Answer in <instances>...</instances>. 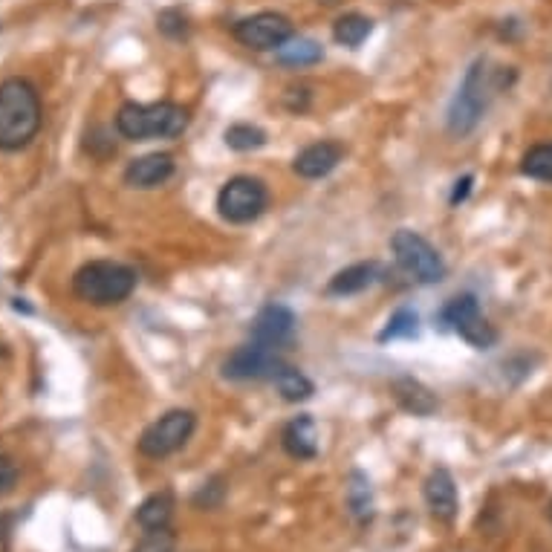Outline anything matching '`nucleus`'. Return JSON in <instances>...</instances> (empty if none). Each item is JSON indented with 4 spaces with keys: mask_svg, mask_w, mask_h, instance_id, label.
Listing matches in <instances>:
<instances>
[{
    "mask_svg": "<svg viewBox=\"0 0 552 552\" xmlns=\"http://www.w3.org/2000/svg\"><path fill=\"white\" fill-rule=\"evenodd\" d=\"M41 128V99L27 79L0 84V148L21 151Z\"/></svg>",
    "mask_w": 552,
    "mask_h": 552,
    "instance_id": "obj_1",
    "label": "nucleus"
},
{
    "mask_svg": "<svg viewBox=\"0 0 552 552\" xmlns=\"http://www.w3.org/2000/svg\"><path fill=\"white\" fill-rule=\"evenodd\" d=\"M191 116L188 110L174 102H154V105H128L119 107L116 113V131L125 139L145 142V139H174L188 128Z\"/></svg>",
    "mask_w": 552,
    "mask_h": 552,
    "instance_id": "obj_2",
    "label": "nucleus"
},
{
    "mask_svg": "<svg viewBox=\"0 0 552 552\" xmlns=\"http://www.w3.org/2000/svg\"><path fill=\"white\" fill-rule=\"evenodd\" d=\"M500 81L492 79V70H489V61L486 58H477L463 84L457 87L451 105H448V131L451 136H469V133L480 125L486 107L492 102V93L498 90Z\"/></svg>",
    "mask_w": 552,
    "mask_h": 552,
    "instance_id": "obj_3",
    "label": "nucleus"
},
{
    "mask_svg": "<svg viewBox=\"0 0 552 552\" xmlns=\"http://www.w3.org/2000/svg\"><path fill=\"white\" fill-rule=\"evenodd\" d=\"M136 290V272L116 261H90L73 278V292L93 307L122 304Z\"/></svg>",
    "mask_w": 552,
    "mask_h": 552,
    "instance_id": "obj_4",
    "label": "nucleus"
},
{
    "mask_svg": "<svg viewBox=\"0 0 552 552\" xmlns=\"http://www.w3.org/2000/svg\"><path fill=\"white\" fill-rule=\"evenodd\" d=\"M194 428H197L194 411L174 408V411L162 414L157 422H151V425L142 431L136 448H139V454H145V457H151V460H162V457L180 451V448L191 440Z\"/></svg>",
    "mask_w": 552,
    "mask_h": 552,
    "instance_id": "obj_5",
    "label": "nucleus"
},
{
    "mask_svg": "<svg viewBox=\"0 0 552 552\" xmlns=\"http://www.w3.org/2000/svg\"><path fill=\"white\" fill-rule=\"evenodd\" d=\"M391 249H394L396 263L408 275H414V281H420V284H440L446 278V263L440 258V252L417 232L399 229L391 237Z\"/></svg>",
    "mask_w": 552,
    "mask_h": 552,
    "instance_id": "obj_6",
    "label": "nucleus"
},
{
    "mask_svg": "<svg viewBox=\"0 0 552 552\" xmlns=\"http://www.w3.org/2000/svg\"><path fill=\"white\" fill-rule=\"evenodd\" d=\"M269 206V191L255 177H232L217 194V211L226 223H252Z\"/></svg>",
    "mask_w": 552,
    "mask_h": 552,
    "instance_id": "obj_7",
    "label": "nucleus"
},
{
    "mask_svg": "<svg viewBox=\"0 0 552 552\" xmlns=\"http://www.w3.org/2000/svg\"><path fill=\"white\" fill-rule=\"evenodd\" d=\"M440 321L451 327L454 333H460V339L477 347V350H489L498 342V330L483 318L480 304L474 295H457L446 304V310L440 313Z\"/></svg>",
    "mask_w": 552,
    "mask_h": 552,
    "instance_id": "obj_8",
    "label": "nucleus"
},
{
    "mask_svg": "<svg viewBox=\"0 0 552 552\" xmlns=\"http://www.w3.org/2000/svg\"><path fill=\"white\" fill-rule=\"evenodd\" d=\"M284 368L281 347H269L261 342H249L237 347L235 353L223 362V376L232 382H249V379H275Z\"/></svg>",
    "mask_w": 552,
    "mask_h": 552,
    "instance_id": "obj_9",
    "label": "nucleus"
},
{
    "mask_svg": "<svg viewBox=\"0 0 552 552\" xmlns=\"http://www.w3.org/2000/svg\"><path fill=\"white\" fill-rule=\"evenodd\" d=\"M235 38L255 53H269V50H278L290 41L292 24L290 18H284L278 12H258V15L243 18L237 24Z\"/></svg>",
    "mask_w": 552,
    "mask_h": 552,
    "instance_id": "obj_10",
    "label": "nucleus"
},
{
    "mask_svg": "<svg viewBox=\"0 0 552 552\" xmlns=\"http://www.w3.org/2000/svg\"><path fill=\"white\" fill-rule=\"evenodd\" d=\"M252 342L269 344V347H284L290 344L295 333V316L284 304H266L252 321Z\"/></svg>",
    "mask_w": 552,
    "mask_h": 552,
    "instance_id": "obj_11",
    "label": "nucleus"
},
{
    "mask_svg": "<svg viewBox=\"0 0 552 552\" xmlns=\"http://www.w3.org/2000/svg\"><path fill=\"white\" fill-rule=\"evenodd\" d=\"M344 148L333 139H321L307 145L298 157L292 159V171L301 177V180H321L327 177L330 171H336V165L342 162Z\"/></svg>",
    "mask_w": 552,
    "mask_h": 552,
    "instance_id": "obj_12",
    "label": "nucleus"
},
{
    "mask_svg": "<svg viewBox=\"0 0 552 552\" xmlns=\"http://www.w3.org/2000/svg\"><path fill=\"white\" fill-rule=\"evenodd\" d=\"M422 498H425V503H428V509H431L434 518H440V521H454L460 498H457V486H454V477H451L448 469H434V472L425 477V483H422Z\"/></svg>",
    "mask_w": 552,
    "mask_h": 552,
    "instance_id": "obj_13",
    "label": "nucleus"
},
{
    "mask_svg": "<svg viewBox=\"0 0 552 552\" xmlns=\"http://www.w3.org/2000/svg\"><path fill=\"white\" fill-rule=\"evenodd\" d=\"M174 174V157L171 154H148V157L133 159L125 168V183L139 191L157 188Z\"/></svg>",
    "mask_w": 552,
    "mask_h": 552,
    "instance_id": "obj_14",
    "label": "nucleus"
},
{
    "mask_svg": "<svg viewBox=\"0 0 552 552\" xmlns=\"http://www.w3.org/2000/svg\"><path fill=\"white\" fill-rule=\"evenodd\" d=\"M281 446L295 460H313L318 454V428L310 414H298L295 420L287 422L281 434Z\"/></svg>",
    "mask_w": 552,
    "mask_h": 552,
    "instance_id": "obj_15",
    "label": "nucleus"
},
{
    "mask_svg": "<svg viewBox=\"0 0 552 552\" xmlns=\"http://www.w3.org/2000/svg\"><path fill=\"white\" fill-rule=\"evenodd\" d=\"M391 391H394L399 408L414 414V417H431L437 411V396L431 394V388H425L420 379H414V376L394 379Z\"/></svg>",
    "mask_w": 552,
    "mask_h": 552,
    "instance_id": "obj_16",
    "label": "nucleus"
},
{
    "mask_svg": "<svg viewBox=\"0 0 552 552\" xmlns=\"http://www.w3.org/2000/svg\"><path fill=\"white\" fill-rule=\"evenodd\" d=\"M376 275H379V266L373 261L353 263V266H347V269L336 272V275L330 278L327 292H330V295H356V292L368 290L370 284L376 281Z\"/></svg>",
    "mask_w": 552,
    "mask_h": 552,
    "instance_id": "obj_17",
    "label": "nucleus"
},
{
    "mask_svg": "<svg viewBox=\"0 0 552 552\" xmlns=\"http://www.w3.org/2000/svg\"><path fill=\"white\" fill-rule=\"evenodd\" d=\"M174 518V495L171 492H154L151 498H145L136 509V524L148 529H162L171 524Z\"/></svg>",
    "mask_w": 552,
    "mask_h": 552,
    "instance_id": "obj_18",
    "label": "nucleus"
},
{
    "mask_svg": "<svg viewBox=\"0 0 552 552\" xmlns=\"http://www.w3.org/2000/svg\"><path fill=\"white\" fill-rule=\"evenodd\" d=\"M347 506L359 524H368L373 518V492H370V480L362 472H353L347 477Z\"/></svg>",
    "mask_w": 552,
    "mask_h": 552,
    "instance_id": "obj_19",
    "label": "nucleus"
},
{
    "mask_svg": "<svg viewBox=\"0 0 552 552\" xmlns=\"http://www.w3.org/2000/svg\"><path fill=\"white\" fill-rule=\"evenodd\" d=\"M370 32H373V21L365 18V15H359V12L342 15V18L333 24V38H336V44L350 47V50L359 47V44H365Z\"/></svg>",
    "mask_w": 552,
    "mask_h": 552,
    "instance_id": "obj_20",
    "label": "nucleus"
},
{
    "mask_svg": "<svg viewBox=\"0 0 552 552\" xmlns=\"http://www.w3.org/2000/svg\"><path fill=\"white\" fill-rule=\"evenodd\" d=\"M275 55L287 67H310V64H318L324 58V50H321V44L310 41V38H290L284 47L275 50Z\"/></svg>",
    "mask_w": 552,
    "mask_h": 552,
    "instance_id": "obj_21",
    "label": "nucleus"
},
{
    "mask_svg": "<svg viewBox=\"0 0 552 552\" xmlns=\"http://www.w3.org/2000/svg\"><path fill=\"white\" fill-rule=\"evenodd\" d=\"M272 382H275L278 394L284 396L287 402H307L310 396L316 394V385H313L301 370L290 368V365H284L281 373H278Z\"/></svg>",
    "mask_w": 552,
    "mask_h": 552,
    "instance_id": "obj_22",
    "label": "nucleus"
},
{
    "mask_svg": "<svg viewBox=\"0 0 552 552\" xmlns=\"http://www.w3.org/2000/svg\"><path fill=\"white\" fill-rule=\"evenodd\" d=\"M223 139H226V145L232 151L246 154V151H258V148L266 145V131L258 128V125H249V122H237L232 128H226Z\"/></svg>",
    "mask_w": 552,
    "mask_h": 552,
    "instance_id": "obj_23",
    "label": "nucleus"
},
{
    "mask_svg": "<svg viewBox=\"0 0 552 552\" xmlns=\"http://www.w3.org/2000/svg\"><path fill=\"white\" fill-rule=\"evenodd\" d=\"M521 174L529 180L552 183V142L550 145H535L521 159Z\"/></svg>",
    "mask_w": 552,
    "mask_h": 552,
    "instance_id": "obj_24",
    "label": "nucleus"
},
{
    "mask_svg": "<svg viewBox=\"0 0 552 552\" xmlns=\"http://www.w3.org/2000/svg\"><path fill=\"white\" fill-rule=\"evenodd\" d=\"M420 324V318L414 310H396L394 316L388 318V324H385V330L379 333V342H394V339H411V336H417V327Z\"/></svg>",
    "mask_w": 552,
    "mask_h": 552,
    "instance_id": "obj_25",
    "label": "nucleus"
},
{
    "mask_svg": "<svg viewBox=\"0 0 552 552\" xmlns=\"http://www.w3.org/2000/svg\"><path fill=\"white\" fill-rule=\"evenodd\" d=\"M177 550V535L171 532V526L162 529H148L145 538L133 547V552H174Z\"/></svg>",
    "mask_w": 552,
    "mask_h": 552,
    "instance_id": "obj_26",
    "label": "nucleus"
},
{
    "mask_svg": "<svg viewBox=\"0 0 552 552\" xmlns=\"http://www.w3.org/2000/svg\"><path fill=\"white\" fill-rule=\"evenodd\" d=\"M157 27L159 32L168 35V38H185V35H188V21H185V15L180 9H165V12H159Z\"/></svg>",
    "mask_w": 552,
    "mask_h": 552,
    "instance_id": "obj_27",
    "label": "nucleus"
},
{
    "mask_svg": "<svg viewBox=\"0 0 552 552\" xmlns=\"http://www.w3.org/2000/svg\"><path fill=\"white\" fill-rule=\"evenodd\" d=\"M223 495H226L223 477H211L209 483H203V489L194 495V506H200V509H217L223 503Z\"/></svg>",
    "mask_w": 552,
    "mask_h": 552,
    "instance_id": "obj_28",
    "label": "nucleus"
},
{
    "mask_svg": "<svg viewBox=\"0 0 552 552\" xmlns=\"http://www.w3.org/2000/svg\"><path fill=\"white\" fill-rule=\"evenodd\" d=\"M15 483H18V469H15V463H12L9 457H0V495L12 492Z\"/></svg>",
    "mask_w": 552,
    "mask_h": 552,
    "instance_id": "obj_29",
    "label": "nucleus"
},
{
    "mask_svg": "<svg viewBox=\"0 0 552 552\" xmlns=\"http://www.w3.org/2000/svg\"><path fill=\"white\" fill-rule=\"evenodd\" d=\"M284 105L290 107L292 113H304L307 105H310V93H307V87H292V90H287Z\"/></svg>",
    "mask_w": 552,
    "mask_h": 552,
    "instance_id": "obj_30",
    "label": "nucleus"
},
{
    "mask_svg": "<svg viewBox=\"0 0 552 552\" xmlns=\"http://www.w3.org/2000/svg\"><path fill=\"white\" fill-rule=\"evenodd\" d=\"M472 183H474L472 174H466L463 180H457V183H454V191H451V206H460V203L472 194Z\"/></svg>",
    "mask_w": 552,
    "mask_h": 552,
    "instance_id": "obj_31",
    "label": "nucleus"
},
{
    "mask_svg": "<svg viewBox=\"0 0 552 552\" xmlns=\"http://www.w3.org/2000/svg\"><path fill=\"white\" fill-rule=\"evenodd\" d=\"M318 3H324V6H336V3H342V0H318Z\"/></svg>",
    "mask_w": 552,
    "mask_h": 552,
    "instance_id": "obj_32",
    "label": "nucleus"
},
{
    "mask_svg": "<svg viewBox=\"0 0 552 552\" xmlns=\"http://www.w3.org/2000/svg\"><path fill=\"white\" fill-rule=\"evenodd\" d=\"M550 518H552V503H550Z\"/></svg>",
    "mask_w": 552,
    "mask_h": 552,
    "instance_id": "obj_33",
    "label": "nucleus"
}]
</instances>
